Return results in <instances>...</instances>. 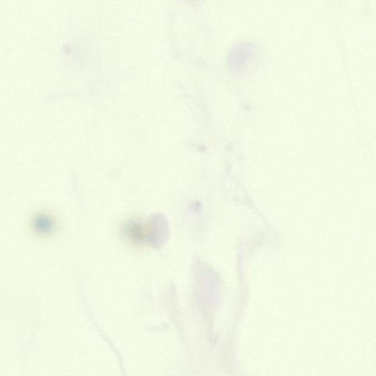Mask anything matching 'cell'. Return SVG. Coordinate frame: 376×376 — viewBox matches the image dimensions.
I'll list each match as a JSON object with an SVG mask.
<instances>
[{"label": "cell", "mask_w": 376, "mask_h": 376, "mask_svg": "<svg viewBox=\"0 0 376 376\" xmlns=\"http://www.w3.org/2000/svg\"><path fill=\"white\" fill-rule=\"evenodd\" d=\"M30 227L36 237L49 238L58 232L59 221L51 212L42 210L34 214L30 222Z\"/></svg>", "instance_id": "obj_2"}, {"label": "cell", "mask_w": 376, "mask_h": 376, "mask_svg": "<svg viewBox=\"0 0 376 376\" xmlns=\"http://www.w3.org/2000/svg\"><path fill=\"white\" fill-rule=\"evenodd\" d=\"M120 233L124 240L132 247H155L164 239L166 227L161 218H151L149 221H145L140 217H134L123 222Z\"/></svg>", "instance_id": "obj_1"}]
</instances>
